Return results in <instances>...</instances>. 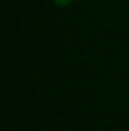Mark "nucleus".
Masks as SVG:
<instances>
[{"mask_svg":"<svg viewBox=\"0 0 129 131\" xmlns=\"http://www.w3.org/2000/svg\"><path fill=\"white\" fill-rule=\"evenodd\" d=\"M53 2H55V5H58V7H67V5L73 4V0H53Z\"/></svg>","mask_w":129,"mask_h":131,"instance_id":"f257e3e1","label":"nucleus"}]
</instances>
